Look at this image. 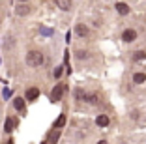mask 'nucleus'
Here are the masks:
<instances>
[{
  "instance_id": "1",
  "label": "nucleus",
  "mask_w": 146,
  "mask_h": 144,
  "mask_svg": "<svg viewBox=\"0 0 146 144\" xmlns=\"http://www.w3.org/2000/svg\"><path fill=\"white\" fill-rule=\"evenodd\" d=\"M26 64H28V66H32V68L41 66V64H43V54L39 51H30L28 54H26Z\"/></svg>"
},
{
  "instance_id": "2",
  "label": "nucleus",
  "mask_w": 146,
  "mask_h": 144,
  "mask_svg": "<svg viewBox=\"0 0 146 144\" xmlns=\"http://www.w3.org/2000/svg\"><path fill=\"white\" fill-rule=\"evenodd\" d=\"M64 90H66L64 84H56L54 88H52V92H51V99H52V101H60V98H62V94H64Z\"/></svg>"
},
{
  "instance_id": "3",
  "label": "nucleus",
  "mask_w": 146,
  "mask_h": 144,
  "mask_svg": "<svg viewBox=\"0 0 146 144\" xmlns=\"http://www.w3.org/2000/svg\"><path fill=\"white\" fill-rule=\"evenodd\" d=\"M135 38H137V32H135V30H131V28H127L124 32V34H122V39H124V41H135Z\"/></svg>"
},
{
  "instance_id": "4",
  "label": "nucleus",
  "mask_w": 146,
  "mask_h": 144,
  "mask_svg": "<svg viewBox=\"0 0 146 144\" xmlns=\"http://www.w3.org/2000/svg\"><path fill=\"white\" fill-rule=\"evenodd\" d=\"M15 13L17 15H26V13H30V6L28 4H17L15 6Z\"/></svg>"
},
{
  "instance_id": "5",
  "label": "nucleus",
  "mask_w": 146,
  "mask_h": 144,
  "mask_svg": "<svg viewBox=\"0 0 146 144\" xmlns=\"http://www.w3.org/2000/svg\"><path fill=\"white\" fill-rule=\"evenodd\" d=\"M39 98V90L38 88H28L26 90V99H30V101H34V99Z\"/></svg>"
},
{
  "instance_id": "6",
  "label": "nucleus",
  "mask_w": 146,
  "mask_h": 144,
  "mask_svg": "<svg viewBox=\"0 0 146 144\" xmlns=\"http://www.w3.org/2000/svg\"><path fill=\"white\" fill-rule=\"evenodd\" d=\"M116 9H118L120 15H127V13H129V6L124 4V2H116Z\"/></svg>"
},
{
  "instance_id": "7",
  "label": "nucleus",
  "mask_w": 146,
  "mask_h": 144,
  "mask_svg": "<svg viewBox=\"0 0 146 144\" xmlns=\"http://www.w3.org/2000/svg\"><path fill=\"white\" fill-rule=\"evenodd\" d=\"M13 105H15V109H17L19 112H25V99H21V98H15Z\"/></svg>"
},
{
  "instance_id": "8",
  "label": "nucleus",
  "mask_w": 146,
  "mask_h": 144,
  "mask_svg": "<svg viewBox=\"0 0 146 144\" xmlns=\"http://www.w3.org/2000/svg\"><path fill=\"white\" fill-rule=\"evenodd\" d=\"M58 137H60V129H54V131H51V133H49V142L54 144L56 140H58Z\"/></svg>"
},
{
  "instance_id": "9",
  "label": "nucleus",
  "mask_w": 146,
  "mask_h": 144,
  "mask_svg": "<svg viewBox=\"0 0 146 144\" xmlns=\"http://www.w3.org/2000/svg\"><path fill=\"white\" fill-rule=\"evenodd\" d=\"M96 123H98V125H101V127H105V125H109V118L105 114H101V116H98V118H96Z\"/></svg>"
},
{
  "instance_id": "10",
  "label": "nucleus",
  "mask_w": 146,
  "mask_h": 144,
  "mask_svg": "<svg viewBox=\"0 0 146 144\" xmlns=\"http://www.w3.org/2000/svg\"><path fill=\"white\" fill-rule=\"evenodd\" d=\"M13 127H15V120H13V118H8V120H6V123H4V129H6V131H13Z\"/></svg>"
},
{
  "instance_id": "11",
  "label": "nucleus",
  "mask_w": 146,
  "mask_h": 144,
  "mask_svg": "<svg viewBox=\"0 0 146 144\" xmlns=\"http://www.w3.org/2000/svg\"><path fill=\"white\" fill-rule=\"evenodd\" d=\"M56 6H58V8H62V9H69V8H71V2H69V0H58V2H56Z\"/></svg>"
},
{
  "instance_id": "12",
  "label": "nucleus",
  "mask_w": 146,
  "mask_h": 144,
  "mask_svg": "<svg viewBox=\"0 0 146 144\" xmlns=\"http://www.w3.org/2000/svg\"><path fill=\"white\" fill-rule=\"evenodd\" d=\"M133 81L137 82V84H141V82L146 81V75H144V73H135V75H133Z\"/></svg>"
},
{
  "instance_id": "13",
  "label": "nucleus",
  "mask_w": 146,
  "mask_h": 144,
  "mask_svg": "<svg viewBox=\"0 0 146 144\" xmlns=\"http://www.w3.org/2000/svg\"><path fill=\"white\" fill-rule=\"evenodd\" d=\"M64 123H66V116H64V114H60V116H58V120L54 122V129H60Z\"/></svg>"
},
{
  "instance_id": "14",
  "label": "nucleus",
  "mask_w": 146,
  "mask_h": 144,
  "mask_svg": "<svg viewBox=\"0 0 146 144\" xmlns=\"http://www.w3.org/2000/svg\"><path fill=\"white\" fill-rule=\"evenodd\" d=\"M75 30H77L79 36H86V34H88V28H86L84 25H77V28H75Z\"/></svg>"
},
{
  "instance_id": "15",
  "label": "nucleus",
  "mask_w": 146,
  "mask_h": 144,
  "mask_svg": "<svg viewBox=\"0 0 146 144\" xmlns=\"http://www.w3.org/2000/svg\"><path fill=\"white\" fill-rule=\"evenodd\" d=\"M133 58H135V60H144V58H146V52H142V51H137V52L133 54Z\"/></svg>"
},
{
  "instance_id": "16",
  "label": "nucleus",
  "mask_w": 146,
  "mask_h": 144,
  "mask_svg": "<svg viewBox=\"0 0 146 144\" xmlns=\"http://www.w3.org/2000/svg\"><path fill=\"white\" fill-rule=\"evenodd\" d=\"M39 32H41L43 36H52V30L51 28H45V26H41V28H39Z\"/></svg>"
},
{
  "instance_id": "17",
  "label": "nucleus",
  "mask_w": 146,
  "mask_h": 144,
  "mask_svg": "<svg viewBox=\"0 0 146 144\" xmlns=\"http://www.w3.org/2000/svg\"><path fill=\"white\" fill-rule=\"evenodd\" d=\"M62 69H64V68H56V69H54V77H56V79L62 75Z\"/></svg>"
},
{
  "instance_id": "18",
  "label": "nucleus",
  "mask_w": 146,
  "mask_h": 144,
  "mask_svg": "<svg viewBox=\"0 0 146 144\" xmlns=\"http://www.w3.org/2000/svg\"><path fill=\"white\" fill-rule=\"evenodd\" d=\"M2 96H4V98H6V99H8V98H9V96H11V92H9V90H8V88H4V92H2Z\"/></svg>"
},
{
  "instance_id": "19",
  "label": "nucleus",
  "mask_w": 146,
  "mask_h": 144,
  "mask_svg": "<svg viewBox=\"0 0 146 144\" xmlns=\"http://www.w3.org/2000/svg\"><path fill=\"white\" fill-rule=\"evenodd\" d=\"M75 96H77V98H79V99H81V98H84V94H82V92H81V90H77V92H75Z\"/></svg>"
},
{
  "instance_id": "20",
  "label": "nucleus",
  "mask_w": 146,
  "mask_h": 144,
  "mask_svg": "<svg viewBox=\"0 0 146 144\" xmlns=\"http://www.w3.org/2000/svg\"><path fill=\"white\" fill-rule=\"evenodd\" d=\"M98 144H107V142H105V140H99V142Z\"/></svg>"
},
{
  "instance_id": "21",
  "label": "nucleus",
  "mask_w": 146,
  "mask_h": 144,
  "mask_svg": "<svg viewBox=\"0 0 146 144\" xmlns=\"http://www.w3.org/2000/svg\"><path fill=\"white\" fill-rule=\"evenodd\" d=\"M41 144H49V142H41Z\"/></svg>"
}]
</instances>
